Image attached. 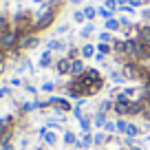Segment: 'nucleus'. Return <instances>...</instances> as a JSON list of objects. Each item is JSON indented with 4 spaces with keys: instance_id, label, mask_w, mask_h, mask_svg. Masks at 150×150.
I'll return each mask as SVG.
<instances>
[{
    "instance_id": "obj_1",
    "label": "nucleus",
    "mask_w": 150,
    "mask_h": 150,
    "mask_svg": "<svg viewBox=\"0 0 150 150\" xmlns=\"http://www.w3.org/2000/svg\"><path fill=\"white\" fill-rule=\"evenodd\" d=\"M130 97H126L124 93H119L117 97L112 99V110L117 112L119 117H126V115H130Z\"/></svg>"
},
{
    "instance_id": "obj_2",
    "label": "nucleus",
    "mask_w": 150,
    "mask_h": 150,
    "mask_svg": "<svg viewBox=\"0 0 150 150\" xmlns=\"http://www.w3.org/2000/svg\"><path fill=\"white\" fill-rule=\"evenodd\" d=\"M53 20H55V11L53 9H44L42 13L38 16V20L33 22V31H44V29H49L53 24Z\"/></svg>"
},
{
    "instance_id": "obj_3",
    "label": "nucleus",
    "mask_w": 150,
    "mask_h": 150,
    "mask_svg": "<svg viewBox=\"0 0 150 150\" xmlns=\"http://www.w3.org/2000/svg\"><path fill=\"white\" fill-rule=\"evenodd\" d=\"M18 40H20V35L11 29V31H7V33L0 35V49H5V51H13V49H18Z\"/></svg>"
},
{
    "instance_id": "obj_4",
    "label": "nucleus",
    "mask_w": 150,
    "mask_h": 150,
    "mask_svg": "<svg viewBox=\"0 0 150 150\" xmlns=\"http://www.w3.org/2000/svg\"><path fill=\"white\" fill-rule=\"evenodd\" d=\"M77 80H80V84L84 86V88H88L91 84H95L97 80H102V75H99V71H95V69H86Z\"/></svg>"
},
{
    "instance_id": "obj_5",
    "label": "nucleus",
    "mask_w": 150,
    "mask_h": 150,
    "mask_svg": "<svg viewBox=\"0 0 150 150\" xmlns=\"http://www.w3.org/2000/svg\"><path fill=\"white\" fill-rule=\"evenodd\" d=\"M38 35H20V40H18V49H33V47H38Z\"/></svg>"
},
{
    "instance_id": "obj_6",
    "label": "nucleus",
    "mask_w": 150,
    "mask_h": 150,
    "mask_svg": "<svg viewBox=\"0 0 150 150\" xmlns=\"http://www.w3.org/2000/svg\"><path fill=\"white\" fill-rule=\"evenodd\" d=\"M55 71L60 75H71V60L69 57H60V60L55 62Z\"/></svg>"
},
{
    "instance_id": "obj_7",
    "label": "nucleus",
    "mask_w": 150,
    "mask_h": 150,
    "mask_svg": "<svg viewBox=\"0 0 150 150\" xmlns=\"http://www.w3.org/2000/svg\"><path fill=\"white\" fill-rule=\"evenodd\" d=\"M146 108H148V106H146L144 99H139V97L132 99V102H130V117H132V115H144Z\"/></svg>"
},
{
    "instance_id": "obj_8",
    "label": "nucleus",
    "mask_w": 150,
    "mask_h": 150,
    "mask_svg": "<svg viewBox=\"0 0 150 150\" xmlns=\"http://www.w3.org/2000/svg\"><path fill=\"white\" fill-rule=\"evenodd\" d=\"M86 71L84 66V60H80V57H75V60H71V75H75V77H80L82 73Z\"/></svg>"
},
{
    "instance_id": "obj_9",
    "label": "nucleus",
    "mask_w": 150,
    "mask_h": 150,
    "mask_svg": "<svg viewBox=\"0 0 150 150\" xmlns=\"http://www.w3.org/2000/svg\"><path fill=\"white\" fill-rule=\"evenodd\" d=\"M40 137H42V141L47 146H55L57 144V135L53 130H47V128H42V130H40Z\"/></svg>"
},
{
    "instance_id": "obj_10",
    "label": "nucleus",
    "mask_w": 150,
    "mask_h": 150,
    "mask_svg": "<svg viewBox=\"0 0 150 150\" xmlns=\"http://www.w3.org/2000/svg\"><path fill=\"white\" fill-rule=\"evenodd\" d=\"M137 40H141V42L150 44V24H144V27H139V31H137Z\"/></svg>"
},
{
    "instance_id": "obj_11",
    "label": "nucleus",
    "mask_w": 150,
    "mask_h": 150,
    "mask_svg": "<svg viewBox=\"0 0 150 150\" xmlns=\"http://www.w3.org/2000/svg\"><path fill=\"white\" fill-rule=\"evenodd\" d=\"M11 124H13V117L7 115V117H0V137L5 135L7 130H11Z\"/></svg>"
},
{
    "instance_id": "obj_12",
    "label": "nucleus",
    "mask_w": 150,
    "mask_h": 150,
    "mask_svg": "<svg viewBox=\"0 0 150 150\" xmlns=\"http://www.w3.org/2000/svg\"><path fill=\"white\" fill-rule=\"evenodd\" d=\"M104 88V80H97L95 84H91L88 88H86V97H91V95H95V93H99V91Z\"/></svg>"
},
{
    "instance_id": "obj_13",
    "label": "nucleus",
    "mask_w": 150,
    "mask_h": 150,
    "mask_svg": "<svg viewBox=\"0 0 150 150\" xmlns=\"http://www.w3.org/2000/svg\"><path fill=\"white\" fill-rule=\"evenodd\" d=\"M51 64H53V60H51V51L47 49V51L40 55V66H42V69H49Z\"/></svg>"
},
{
    "instance_id": "obj_14",
    "label": "nucleus",
    "mask_w": 150,
    "mask_h": 150,
    "mask_svg": "<svg viewBox=\"0 0 150 150\" xmlns=\"http://www.w3.org/2000/svg\"><path fill=\"white\" fill-rule=\"evenodd\" d=\"M77 122H80V126H82V132H91V124H93V119H91L88 115H82Z\"/></svg>"
},
{
    "instance_id": "obj_15",
    "label": "nucleus",
    "mask_w": 150,
    "mask_h": 150,
    "mask_svg": "<svg viewBox=\"0 0 150 150\" xmlns=\"http://www.w3.org/2000/svg\"><path fill=\"white\" fill-rule=\"evenodd\" d=\"M95 44H84V47L80 49V53H82V57H95Z\"/></svg>"
},
{
    "instance_id": "obj_16",
    "label": "nucleus",
    "mask_w": 150,
    "mask_h": 150,
    "mask_svg": "<svg viewBox=\"0 0 150 150\" xmlns=\"http://www.w3.org/2000/svg\"><path fill=\"white\" fill-rule=\"evenodd\" d=\"M108 122V119H106V112H95V115H93V124H95V126H99V128H104V124H106Z\"/></svg>"
},
{
    "instance_id": "obj_17",
    "label": "nucleus",
    "mask_w": 150,
    "mask_h": 150,
    "mask_svg": "<svg viewBox=\"0 0 150 150\" xmlns=\"http://www.w3.org/2000/svg\"><path fill=\"white\" fill-rule=\"evenodd\" d=\"M112 51L124 55V51H126V40H112Z\"/></svg>"
},
{
    "instance_id": "obj_18",
    "label": "nucleus",
    "mask_w": 150,
    "mask_h": 150,
    "mask_svg": "<svg viewBox=\"0 0 150 150\" xmlns=\"http://www.w3.org/2000/svg\"><path fill=\"white\" fill-rule=\"evenodd\" d=\"M108 137H110V135H106V132H95V135H93V144H97V146H102V144H106V141H108Z\"/></svg>"
},
{
    "instance_id": "obj_19",
    "label": "nucleus",
    "mask_w": 150,
    "mask_h": 150,
    "mask_svg": "<svg viewBox=\"0 0 150 150\" xmlns=\"http://www.w3.org/2000/svg\"><path fill=\"white\" fill-rule=\"evenodd\" d=\"M119 27H122V24H119V20H117V18H110V20H106V31L115 33Z\"/></svg>"
},
{
    "instance_id": "obj_20",
    "label": "nucleus",
    "mask_w": 150,
    "mask_h": 150,
    "mask_svg": "<svg viewBox=\"0 0 150 150\" xmlns=\"http://www.w3.org/2000/svg\"><path fill=\"white\" fill-rule=\"evenodd\" d=\"M47 49L49 51H64V42H62V40H51Z\"/></svg>"
},
{
    "instance_id": "obj_21",
    "label": "nucleus",
    "mask_w": 150,
    "mask_h": 150,
    "mask_svg": "<svg viewBox=\"0 0 150 150\" xmlns=\"http://www.w3.org/2000/svg\"><path fill=\"white\" fill-rule=\"evenodd\" d=\"M64 144H66V146H75V144H77V137H75V132H71V130L64 132Z\"/></svg>"
},
{
    "instance_id": "obj_22",
    "label": "nucleus",
    "mask_w": 150,
    "mask_h": 150,
    "mask_svg": "<svg viewBox=\"0 0 150 150\" xmlns=\"http://www.w3.org/2000/svg\"><path fill=\"white\" fill-rule=\"evenodd\" d=\"M95 49H97V53H102V55H108V53L112 51V44H106V42H99V44H97V47H95Z\"/></svg>"
},
{
    "instance_id": "obj_23",
    "label": "nucleus",
    "mask_w": 150,
    "mask_h": 150,
    "mask_svg": "<svg viewBox=\"0 0 150 150\" xmlns=\"http://www.w3.org/2000/svg\"><path fill=\"white\" fill-rule=\"evenodd\" d=\"M110 82H112V84H124V82H126V75L115 71V73H110Z\"/></svg>"
},
{
    "instance_id": "obj_24",
    "label": "nucleus",
    "mask_w": 150,
    "mask_h": 150,
    "mask_svg": "<svg viewBox=\"0 0 150 150\" xmlns=\"http://www.w3.org/2000/svg\"><path fill=\"white\" fill-rule=\"evenodd\" d=\"M82 148H88V146H93V135L91 132H82Z\"/></svg>"
},
{
    "instance_id": "obj_25",
    "label": "nucleus",
    "mask_w": 150,
    "mask_h": 150,
    "mask_svg": "<svg viewBox=\"0 0 150 150\" xmlns=\"http://www.w3.org/2000/svg\"><path fill=\"white\" fill-rule=\"evenodd\" d=\"M124 135H128L130 139H132V137H137V135H139V126H137V124H128V128H126Z\"/></svg>"
},
{
    "instance_id": "obj_26",
    "label": "nucleus",
    "mask_w": 150,
    "mask_h": 150,
    "mask_svg": "<svg viewBox=\"0 0 150 150\" xmlns=\"http://www.w3.org/2000/svg\"><path fill=\"white\" fill-rule=\"evenodd\" d=\"M7 31H11V29H9V20H7L5 16H0V35L7 33Z\"/></svg>"
},
{
    "instance_id": "obj_27",
    "label": "nucleus",
    "mask_w": 150,
    "mask_h": 150,
    "mask_svg": "<svg viewBox=\"0 0 150 150\" xmlns=\"http://www.w3.org/2000/svg\"><path fill=\"white\" fill-rule=\"evenodd\" d=\"M84 16H86V20H93L95 16H97V9H95V7H84Z\"/></svg>"
},
{
    "instance_id": "obj_28",
    "label": "nucleus",
    "mask_w": 150,
    "mask_h": 150,
    "mask_svg": "<svg viewBox=\"0 0 150 150\" xmlns=\"http://www.w3.org/2000/svg\"><path fill=\"white\" fill-rule=\"evenodd\" d=\"M112 108V99H104L102 104H99V112H108Z\"/></svg>"
},
{
    "instance_id": "obj_29",
    "label": "nucleus",
    "mask_w": 150,
    "mask_h": 150,
    "mask_svg": "<svg viewBox=\"0 0 150 150\" xmlns=\"http://www.w3.org/2000/svg\"><path fill=\"white\" fill-rule=\"evenodd\" d=\"M97 16H102L104 20H110V18H112V11H108L106 7H99V9H97Z\"/></svg>"
},
{
    "instance_id": "obj_30",
    "label": "nucleus",
    "mask_w": 150,
    "mask_h": 150,
    "mask_svg": "<svg viewBox=\"0 0 150 150\" xmlns=\"http://www.w3.org/2000/svg\"><path fill=\"white\" fill-rule=\"evenodd\" d=\"M93 31H95V24H91V22H88V24H86V27H84V29L80 31V35H82V38H88V35H91Z\"/></svg>"
},
{
    "instance_id": "obj_31",
    "label": "nucleus",
    "mask_w": 150,
    "mask_h": 150,
    "mask_svg": "<svg viewBox=\"0 0 150 150\" xmlns=\"http://www.w3.org/2000/svg\"><path fill=\"white\" fill-rule=\"evenodd\" d=\"M99 42H106V44H110V42H112V33H110V31H104V33H99Z\"/></svg>"
},
{
    "instance_id": "obj_32",
    "label": "nucleus",
    "mask_w": 150,
    "mask_h": 150,
    "mask_svg": "<svg viewBox=\"0 0 150 150\" xmlns=\"http://www.w3.org/2000/svg\"><path fill=\"white\" fill-rule=\"evenodd\" d=\"M11 137H13V132H11V130H7L5 135L0 137V146H7V144H11Z\"/></svg>"
},
{
    "instance_id": "obj_33",
    "label": "nucleus",
    "mask_w": 150,
    "mask_h": 150,
    "mask_svg": "<svg viewBox=\"0 0 150 150\" xmlns=\"http://www.w3.org/2000/svg\"><path fill=\"white\" fill-rule=\"evenodd\" d=\"M104 7H106L108 11H112V13H115V11L119 9V5H117V0H106V5H104Z\"/></svg>"
},
{
    "instance_id": "obj_34",
    "label": "nucleus",
    "mask_w": 150,
    "mask_h": 150,
    "mask_svg": "<svg viewBox=\"0 0 150 150\" xmlns=\"http://www.w3.org/2000/svg\"><path fill=\"white\" fill-rule=\"evenodd\" d=\"M73 20H75L77 24L86 22V16H84V11H75V13H73Z\"/></svg>"
},
{
    "instance_id": "obj_35",
    "label": "nucleus",
    "mask_w": 150,
    "mask_h": 150,
    "mask_svg": "<svg viewBox=\"0 0 150 150\" xmlns=\"http://www.w3.org/2000/svg\"><path fill=\"white\" fill-rule=\"evenodd\" d=\"M115 126H117V132H126V128H128V122H126V119H119V122L115 124Z\"/></svg>"
},
{
    "instance_id": "obj_36",
    "label": "nucleus",
    "mask_w": 150,
    "mask_h": 150,
    "mask_svg": "<svg viewBox=\"0 0 150 150\" xmlns=\"http://www.w3.org/2000/svg\"><path fill=\"white\" fill-rule=\"evenodd\" d=\"M104 132H117V126H115L112 122H106L104 124Z\"/></svg>"
},
{
    "instance_id": "obj_37",
    "label": "nucleus",
    "mask_w": 150,
    "mask_h": 150,
    "mask_svg": "<svg viewBox=\"0 0 150 150\" xmlns=\"http://www.w3.org/2000/svg\"><path fill=\"white\" fill-rule=\"evenodd\" d=\"M119 11H124V13H135V7H130V5H124V7H119Z\"/></svg>"
},
{
    "instance_id": "obj_38",
    "label": "nucleus",
    "mask_w": 150,
    "mask_h": 150,
    "mask_svg": "<svg viewBox=\"0 0 150 150\" xmlns=\"http://www.w3.org/2000/svg\"><path fill=\"white\" fill-rule=\"evenodd\" d=\"M119 24H122V27H124V29L128 31V27H130V20H128L126 16H122V18H119Z\"/></svg>"
},
{
    "instance_id": "obj_39",
    "label": "nucleus",
    "mask_w": 150,
    "mask_h": 150,
    "mask_svg": "<svg viewBox=\"0 0 150 150\" xmlns=\"http://www.w3.org/2000/svg\"><path fill=\"white\" fill-rule=\"evenodd\" d=\"M53 88H55L53 82H44V84H42V91H47V93H49V91H53Z\"/></svg>"
},
{
    "instance_id": "obj_40",
    "label": "nucleus",
    "mask_w": 150,
    "mask_h": 150,
    "mask_svg": "<svg viewBox=\"0 0 150 150\" xmlns=\"http://www.w3.org/2000/svg\"><path fill=\"white\" fill-rule=\"evenodd\" d=\"M122 93H124V95H126V97H132V95H135V93H137V91H135V88H132V86H130V88H124V91H122Z\"/></svg>"
},
{
    "instance_id": "obj_41",
    "label": "nucleus",
    "mask_w": 150,
    "mask_h": 150,
    "mask_svg": "<svg viewBox=\"0 0 150 150\" xmlns=\"http://www.w3.org/2000/svg\"><path fill=\"white\" fill-rule=\"evenodd\" d=\"M5 60H7V51H5V49H0V69H2Z\"/></svg>"
},
{
    "instance_id": "obj_42",
    "label": "nucleus",
    "mask_w": 150,
    "mask_h": 150,
    "mask_svg": "<svg viewBox=\"0 0 150 150\" xmlns=\"http://www.w3.org/2000/svg\"><path fill=\"white\" fill-rule=\"evenodd\" d=\"M128 5H130V7H141V5H144V0H128Z\"/></svg>"
},
{
    "instance_id": "obj_43",
    "label": "nucleus",
    "mask_w": 150,
    "mask_h": 150,
    "mask_svg": "<svg viewBox=\"0 0 150 150\" xmlns=\"http://www.w3.org/2000/svg\"><path fill=\"white\" fill-rule=\"evenodd\" d=\"M11 86H22V80H18V77H13V80H11Z\"/></svg>"
},
{
    "instance_id": "obj_44",
    "label": "nucleus",
    "mask_w": 150,
    "mask_h": 150,
    "mask_svg": "<svg viewBox=\"0 0 150 150\" xmlns=\"http://www.w3.org/2000/svg\"><path fill=\"white\" fill-rule=\"evenodd\" d=\"M144 119L150 124V108H146V110H144Z\"/></svg>"
},
{
    "instance_id": "obj_45",
    "label": "nucleus",
    "mask_w": 150,
    "mask_h": 150,
    "mask_svg": "<svg viewBox=\"0 0 150 150\" xmlns=\"http://www.w3.org/2000/svg\"><path fill=\"white\" fill-rule=\"evenodd\" d=\"M9 93H11V91L7 88V86H5V88H0V97H5V95H9Z\"/></svg>"
},
{
    "instance_id": "obj_46",
    "label": "nucleus",
    "mask_w": 150,
    "mask_h": 150,
    "mask_svg": "<svg viewBox=\"0 0 150 150\" xmlns=\"http://www.w3.org/2000/svg\"><path fill=\"white\" fill-rule=\"evenodd\" d=\"M104 57H106V55H102V53H95V62H104Z\"/></svg>"
},
{
    "instance_id": "obj_47",
    "label": "nucleus",
    "mask_w": 150,
    "mask_h": 150,
    "mask_svg": "<svg viewBox=\"0 0 150 150\" xmlns=\"http://www.w3.org/2000/svg\"><path fill=\"white\" fill-rule=\"evenodd\" d=\"M141 16H144V18L148 20V18H150V9H144V13H141Z\"/></svg>"
},
{
    "instance_id": "obj_48",
    "label": "nucleus",
    "mask_w": 150,
    "mask_h": 150,
    "mask_svg": "<svg viewBox=\"0 0 150 150\" xmlns=\"http://www.w3.org/2000/svg\"><path fill=\"white\" fill-rule=\"evenodd\" d=\"M0 150H13V146H11V144H7V146H2Z\"/></svg>"
},
{
    "instance_id": "obj_49",
    "label": "nucleus",
    "mask_w": 150,
    "mask_h": 150,
    "mask_svg": "<svg viewBox=\"0 0 150 150\" xmlns=\"http://www.w3.org/2000/svg\"><path fill=\"white\" fill-rule=\"evenodd\" d=\"M117 5H119V7H124V5H128V0H117Z\"/></svg>"
},
{
    "instance_id": "obj_50",
    "label": "nucleus",
    "mask_w": 150,
    "mask_h": 150,
    "mask_svg": "<svg viewBox=\"0 0 150 150\" xmlns=\"http://www.w3.org/2000/svg\"><path fill=\"white\" fill-rule=\"evenodd\" d=\"M144 102H146V106H148V108H150V97H148V99H144Z\"/></svg>"
},
{
    "instance_id": "obj_51",
    "label": "nucleus",
    "mask_w": 150,
    "mask_h": 150,
    "mask_svg": "<svg viewBox=\"0 0 150 150\" xmlns=\"http://www.w3.org/2000/svg\"><path fill=\"white\" fill-rule=\"evenodd\" d=\"M71 2H73V5H80V2H82V0H71Z\"/></svg>"
},
{
    "instance_id": "obj_52",
    "label": "nucleus",
    "mask_w": 150,
    "mask_h": 150,
    "mask_svg": "<svg viewBox=\"0 0 150 150\" xmlns=\"http://www.w3.org/2000/svg\"><path fill=\"white\" fill-rule=\"evenodd\" d=\"M35 150H44V146H38V148H35Z\"/></svg>"
},
{
    "instance_id": "obj_53",
    "label": "nucleus",
    "mask_w": 150,
    "mask_h": 150,
    "mask_svg": "<svg viewBox=\"0 0 150 150\" xmlns=\"http://www.w3.org/2000/svg\"><path fill=\"white\" fill-rule=\"evenodd\" d=\"M130 150H141V148H130Z\"/></svg>"
},
{
    "instance_id": "obj_54",
    "label": "nucleus",
    "mask_w": 150,
    "mask_h": 150,
    "mask_svg": "<svg viewBox=\"0 0 150 150\" xmlns=\"http://www.w3.org/2000/svg\"><path fill=\"white\" fill-rule=\"evenodd\" d=\"M148 69H150V64H148Z\"/></svg>"
},
{
    "instance_id": "obj_55",
    "label": "nucleus",
    "mask_w": 150,
    "mask_h": 150,
    "mask_svg": "<svg viewBox=\"0 0 150 150\" xmlns=\"http://www.w3.org/2000/svg\"><path fill=\"white\" fill-rule=\"evenodd\" d=\"M0 71H2V69H0Z\"/></svg>"
}]
</instances>
